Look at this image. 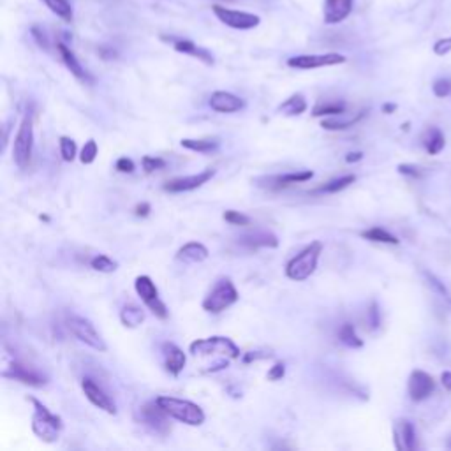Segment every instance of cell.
Returning a JSON list of instances; mask_svg holds the SVG:
<instances>
[{"instance_id": "cell-1", "label": "cell", "mask_w": 451, "mask_h": 451, "mask_svg": "<svg viewBox=\"0 0 451 451\" xmlns=\"http://www.w3.org/2000/svg\"><path fill=\"white\" fill-rule=\"evenodd\" d=\"M189 351L192 358L200 361L203 374H216L224 370L231 361L240 358V348L228 337L198 339L191 344Z\"/></svg>"}, {"instance_id": "cell-2", "label": "cell", "mask_w": 451, "mask_h": 451, "mask_svg": "<svg viewBox=\"0 0 451 451\" xmlns=\"http://www.w3.org/2000/svg\"><path fill=\"white\" fill-rule=\"evenodd\" d=\"M156 400L164 411L168 412L173 419L180 421V423H185L189 427H200V425L204 423V418H207L204 411L198 403L191 402V400L176 399V397L168 395H160Z\"/></svg>"}, {"instance_id": "cell-3", "label": "cell", "mask_w": 451, "mask_h": 451, "mask_svg": "<svg viewBox=\"0 0 451 451\" xmlns=\"http://www.w3.org/2000/svg\"><path fill=\"white\" fill-rule=\"evenodd\" d=\"M30 402L34 403V416H32V432L44 443H56L59 435L64 428L62 418L53 415L41 400L30 397Z\"/></svg>"}, {"instance_id": "cell-4", "label": "cell", "mask_w": 451, "mask_h": 451, "mask_svg": "<svg viewBox=\"0 0 451 451\" xmlns=\"http://www.w3.org/2000/svg\"><path fill=\"white\" fill-rule=\"evenodd\" d=\"M323 252V244L321 242H312L304 251H300L295 258L289 260L286 264V275L296 282H304L307 280L317 268V261Z\"/></svg>"}, {"instance_id": "cell-5", "label": "cell", "mask_w": 451, "mask_h": 451, "mask_svg": "<svg viewBox=\"0 0 451 451\" xmlns=\"http://www.w3.org/2000/svg\"><path fill=\"white\" fill-rule=\"evenodd\" d=\"M238 298L240 295L236 291L235 284L231 282V279L224 277V279L217 280L212 291L208 293L207 298L203 300V311L210 312V314H220L231 305H235Z\"/></svg>"}, {"instance_id": "cell-6", "label": "cell", "mask_w": 451, "mask_h": 451, "mask_svg": "<svg viewBox=\"0 0 451 451\" xmlns=\"http://www.w3.org/2000/svg\"><path fill=\"white\" fill-rule=\"evenodd\" d=\"M34 152V122L32 116L25 115L18 127L17 136H14V145H12V159L17 162L20 169L28 168V164L32 160Z\"/></svg>"}, {"instance_id": "cell-7", "label": "cell", "mask_w": 451, "mask_h": 451, "mask_svg": "<svg viewBox=\"0 0 451 451\" xmlns=\"http://www.w3.org/2000/svg\"><path fill=\"white\" fill-rule=\"evenodd\" d=\"M65 323H67L69 332L76 337L80 342H83L88 348L96 349V351L104 353L106 351V344H104L103 337L99 335V332L96 330V326L92 324V321H88L87 317H81V315L71 314L65 317Z\"/></svg>"}, {"instance_id": "cell-8", "label": "cell", "mask_w": 451, "mask_h": 451, "mask_svg": "<svg viewBox=\"0 0 451 451\" xmlns=\"http://www.w3.org/2000/svg\"><path fill=\"white\" fill-rule=\"evenodd\" d=\"M134 288H136V293L140 295V298L143 300V304L147 305L148 311L152 312L156 317L159 319H168L169 311L168 307L164 305L162 300L159 298V289L154 284V280L148 275H140L134 280Z\"/></svg>"}, {"instance_id": "cell-9", "label": "cell", "mask_w": 451, "mask_h": 451, "mask_svg": "<svg viewBox=\"0 0 451 451\" xmlns=\"http://www.w3.org/2000/svg\"><path fill=\"white\" fill-rule=\"evenodd\" d=\"M212 11L217 20L222 21L226 27L235 28V30H252L261 23V18L258 14H252V12L247 11H236V9L224 8L220 4H213Z\"/></svg>"}, {"instance_id": "cell-10", "label": "cell", "mask_w": 451, "mask_h": 451, "mask_svg": "<svg viewBox=\"0 0 451 451\" xmlns=\"http://www.w3.org/2000/svg\"><path fill=\"white\" fill-rule=\"evenodd\" d=\"M169 418H171V416L160 408L157 400L143 403V406L138 409V419H140L141 423L160 435H166L171 430V427H169Z\"/></svg>"}, {"instance_id": "cell-11", "label": "cell", "mask_w": 451, "mask_h": 451, "mask_svg": "<svg viewBox=\"0 0 451 451\" xmlns=\"http://www.w3.org/2000/svg\"><path fill=\"white\" fill-rule=\"evenodd\" d=\"M346 62V56L340 53H321V55H296L288 60V65L293 69H319V67H332Z\"/></svg>"}, {"instance_id": "cell-12", "label": "cell", "mask_w": 451, "mask_h": 451, "mask_svg": "<svg viewBox=\"0 0 451 451\" xmlns=\"http://www.w3.org/2000/svg\"><path fill=\"white\" fill-rule=\"evenodd\" d=\"M81 390H83L85 397H87L96 408H99L101 411L104 412H108V415H115L116 412L115 402H113L112 397L104 392L103 388H101L92 377H83V381H81Z\"/></svg>"}, {"instance_id": "cell-13", "label": "cell", "mask_w": 451, "mask_h": 451, "mask_svg": "<svg viewBox=\"0 0 451 451\" xmlns=\"http://www.w3.org/2000/svg\"><path fill=\"white\" fill-rule=\"evenodd\" d=\"M213 176H216V169H204V171L198 173V175L180 176V178H173L169 180L168 184H164V191L166 192L196 191V189H200L201 185L208 184Z\"/></svg>"}, {"instance_id": "cell-14", "label": "cell", "mask_w": 451, "mask_h": 451, "mask_svg": "<svg viewBox=\"0 0 451 451\" xmlns=\"http://www.w3.org/2000/svg\"><path fill=\"white\" fill-rule=\"evenodd\" d=\"M435 383L434 377L430 374L423 370H412L411 375H409V383H408V392L411 400L415 402H421V400L428 399L434 392Z\"/></svg>"}, {"instance_id": "cell-15", "label": "cell", "mask_w": 451, "mask_h": 451, "mask_svg": "<svg viewBox=\"0 0 451 451\" xmlns=\"http://www.w3.org/2000/svg\"><path fill=\"white\" fill-rule=\"evenodd\" d=\"M355 0H324L323 20L326 25L342 23L353 12Z\"/></svg>"}, {"instance_id": "cell-16", "label": "cell", "mask_w": 451, "mask_h": 451, "mask_svg": "<svg viewBox=\"0 0 451 451\" xmlns=\"http://www.w3.org/2000/svg\"><path fill=\"white\" fill-rule=\"evenodd\" d=\"M210 108L217 113H236L242 112L245 108V101L242 97L235 96L231 92H224V90H217L210 96Z\"/></svg>"}, {"instance_id": "cell-17", "label": "cell", "mask_w": 451, "mask_h": 451, "mask_svg": "<svg viewBox=\"0 0 451 451\" xmlns=\"http://www.w3.org/2000/svg\"><path fill=\"white\" fill-rule=\"evenodd\" d=\"M2 375L4 377H9V379L20 381V383L28 384V386H44L46 384V377L41 374H37L36 370H30L25 365L17 364V361H12V365L9 367V370H2Z\"/></svg>"}, {"instance_id": "cell-18", "label": "cell", "mask_w": 451, "mask_h": 451, "mask_svg": "<svg viewBox=\"0 0 451 451\" xmlns=\"http://www.w3.org/2000/svg\"><path fill=\"white\" fill-rule=\"evenodd\" d=\"M162 356H164V367L171 375H178L180 372L185 368L187 364V356L178 346L173 342H164L162 344Z\"/></svg>"}, {"instance_id": "cell-19", "label": "cell", "mask_w": 451, "mask_h": 451, "mask_svg": "<svg viewBox=\"0 0 451 451\" xmlns=\"http://www.w3.org/2000/svg\"><path fill=\"white\" fill-rule=\"evenodd\" d=\"M169 41H171L173 48H175L178 53L194 56V59L201 60V62L207 65H213V62H216V59H213L212 53L208 52L207 48H201V46H198V44L192 43V41H189V39H169Z\"/></svg>"}, {"instance_id": "cell-20", "label": "cell", "mask_w": 451, "mask_h": 451, "mask_svg": "<svg viewBox=\"0 0 451 451\" xmlns=\"http://www.w3.org/2000/svg\"><path fill=\"white\" fill-rule=\"evenodd\" d=\"M56 48H59V53L60 56H62V62L65 64V67L71 71V74L74 78H78L80 81H92V78H90V74H88L87 71H85L83 65L80 64V60L76 59V55L71 52V48H69L67 44L64 43H56Z\"/></svg>"}, {"instance_id": "cell-21", "label": "cell", "mask_w": 451, "mask_h": 451, "mask_svg": "<svg viewBox=\"0 0 451 451\" xmlns=\"http://www.w3.org/2000/svg\"><path fill=\"white\" fill-rule=\"evenodd\" d=\"M393 435H395V446L399 450L411 451L416 448V430L408 419H400L393 430Z\"/></svg>"}, {"instance_id": "cell-22", "label": "cell", "mask_w": 451, "mask_h": 451, "mask_svg": "<svg viewBox=\"0 0 451 451\" xmlns=\"http://www.w3.org/2000/svg\"><path fill=\"white\" fill-rule=\"evenodd\" d=\"M208 249L200 242H189L184 247H180L176 252V260L182 263H203L208 260Z\"/></svg>"}, {"instance_id": "cell-23", "label": "cell", "mask_w": 451, "mask_h": 451, "mask_svg": "<svg viewBox=\"0 0 451 451\" xmlns=\"http://www.w3.org/2000/svg\"><path fill=\"white\" fill-rule=\"evenodd\" d=\"M242 244L249 249H258V247H270L275 249L279 247V238L270 231H255L251 235L242 236Z\"/></svg>"}, {"instance_id": "cell-24", "label": "cell", "mask_w": 451, "mask_h": 451, "mask_svg": "<svg viewBox=\"0 0 451 451\" xmlns=\"http://www.w3.org/2000/svg\"><path fill=\"white\" fill-rule=\"evenodd\" d=\"M314 176V173L311 169H305V171H295V173H284V175L273 176L270 178V182L275 184V187H288V185L293 184H304V182H308V180Z\"/></svg>"}, {"instance_id": "cell-25", "label": "cell", "mask_w": 451, "mask_h": 451, "mask_svg": "<svg viewBox=\"0 0 451 451\" xmlns=\"http://www.w3.org/2000/svg\"><path fill=\"white\" fill-rule=\"evenodd\" d=\"M305 109H307V101H305L302 94H295V96L289 97L288 101H284L279 106V112L288 116H298L305 113Z\"/></svg>"}, {"instance_id": "cell-26", "label": "cell", "mask_w": 451, "mask_h": 451, "mask_svg": "<svg viewBox=\"0 0 451 451\" xmlns=\"http://www.w3.org/2000/svg\"><path fill=\"white\" fill-rule=\"evenodd\" d=\"M120 321L127 328H138L145 321V311L138 305H127L120 312Z\"/></svg>"}, {"instance_id": "cell-27", "label": "cell", "mask_w": 451, "mask_h": 451, "mask_svg": "<svg viewBox=\"0 0 451 451\" xmlns=\"http://www.w3.org/2000/svg\"><path fill=\"white\" fill-rule=\"evenodd\" d=\"M43 4L56 14L60 20L67 21L71 23L72 18H74V12H72V6L69 4V0H43Z\"/></svg>"}, {"instance_id": "cell-28", "label": "cell", "mask_w": 451, "mask_h": 451, "mask_svg": "<svg viewBox=\"0 0 451 451\" xmlns=\"http://www.w3.org/2000/svg\"><path fill=\"white\" fill-rule=\"evenodd\" d=\"M423 145L430 156H437L444 148V136L443 132L437 127H430L423 136Z\"/></svg>"}, {"instance_id": "cell-29", "label": "cell", "mask_w": 451, "mask_h": 451, "mask_svg": "<svg viewBox=\"0 0 451 451\" xmlns=\"http://www.w3.org/2000/svg\"><path fill=\"white\" fill-rule=\"evenodd\" d=\"M180 145L198 154H212L219 148V141L217 140H191V138H185V140L180 141Z\"/></svg>"}, {"instance_id": "cell-30", "label": "cell", "mask_w": 451, "mask_h": 451, "mask_svg": "<svg viewBox=\"0 0 451 451\" xmlns=\"http://www.w3.org/2000/svg\"><path fill=\"white\" fill-rule=\"evenodd\" d=\"M339 339H340V342L346 344L348 348H353V349L364 348V340L359 339L358 333H356V330H355V326H353L351 323L342 324V328L339 330Z\"/></svg>"}, {"instance_id": "cell-31", "label": "cell", "mask_w": 451, "mask_h": 451, "mask_svg": "<svg viewBox=\"0 0 451 451\" xmlns=\"http://www.w3.org/2000/svg\"><path fill=\"white\" fill-rule=\"evenodd\" d=\"M344 113H346V103H342V101L317 104V106L312 109V115L314 116H340L344 115Z\"/></svg>"}, {"instance_id": "cell-32", "label": "cell", "mask_w": 451, "mask_h": 451, "mask_svg": "<svg viewBox=\"0 0 451 451\" xmlns=\"http://www.w3.org/2000/svg\"><path fill=\"white\" fill-rule=\"evenodd\" d=\"M364 116H365V112L358 113V115L353 116V118H349V120H339L333 116V118L323 120V122H321V127L326 129V131H344V129H349V127H353L355 124H358L359 120L364 118Z\"/></svg>"}, {"instance_id": "cell-33", "label": "cell", "mask_w": 451, "mask_h": 451, "mask_svg": "<svg viewBox=\"0 0 451 451\" xmlns=\"http://www.w3.org/2000/svg\"><path fill=\"white\" fill-rule=\"evenodd\" d=\"M365 240H370V242H377V244H390V245H397L399 244V238L392 233H388L386 229L383 228H370L367 231L361 233Z\"/></svg>"}, {"instance_id": "cell-34", "label": "cell", "mask_w": 451, "mask_h": 451, "mask_svg": "<svg viewBox=\"0 0 451 451\" xmlns=\"http://www.w3.org/2000/svg\"><path fill=\"white\" fill-rule=\"evenodd\" d=\"M355 182H356V176L355 175L340 176V178L330 180L328 184L321 185L319 189H315V192H326V194H335V192L344 191V189H346V187H349V185H351V184H355Z\"/></svg>"}, {"instance_id": "cell-35", "label": "cell", "mask_w": 451, "mask_h": 451, "mask_svg": "<svg viewBox=\"0 0 451 451\" xmlns=\"http://www.w3.org/2000/svg\"><path fill=\"white\" fill-rule=\"evenodd\" d=\"M90 266H92L96 272L113 273L116 268H118V263L113 261L112 258H108L106 254H99V255H96V258H92V261H90Z\"/></svg>"}, {"instance_id": "cell-36", "label": "cell", "mask_w": 451, "mask_h": 451, "mask_svg": "<svg viewBox=\"0 0 451 451\" xmlns=\"http://www.w3.org/2000/svg\"><path fill=\"white\" fill-rule=\"evenodd\" d=\"M59 147H60V156L65 162H72V160L76 159V143L74 140L67 136H62L59 140Z\"/></svg>"}, {"instance_id": "cell-37", "label": "cell", "mask_w": 451, "mask_h": 451, "mask_svg": "<svg viewBox=\"0 0 451 451\" xmlns=\"http://www.w3.org/2000/svg\"><path fill=\"white\" fill-rule=\"evenodd\" d=\"M97 154H99V148H97V143L94 140H88L87 143L83 145L80 152V160L83 164H92L94 160L97 159Z\"/></svg>"}, {"instance_id": "cell-38", "label": "cell", "mask_w": 451, "mask_h": 451, "mask_svg": "<svg viewBox=\"0 0 451 451\" xmlns=\"http://www.w3.org/2000/svg\"><path fill=\"white\" fill-rule=\"evenodd\" d=\"M141 164H143L145 173H156L159 169L166 168V160L160 159V157H152V156H145L141 159Z\"/></svg>"}, {"instance_id": "cell-39", "label": "cell", "mask_w": 451, "mask_h": 451, "mask_svg": "<svg viewBox=\"0 0 451 451\" xmlns=\"http://www.w3.org/2000/svg\"><path fill=\"white\" fill-rule=\"evenodd\" d=\"M222 217L226 222L233 224V226H249L251 224V219L245 213L236 212V210H226Z\"/></svg>"}, {"instance_id": "cell-40", "label": "cell", "mask_w": 451, "mask_h": 451, "mask_svg": "<svg viewBox=\"0 0 451 451\" xmlns=\"http://www.w3.org/2000/svg\"><path fill=\"white\" fill-rule=\"evenodd\" d=\"M432 90L437 97H448L451 94V81L448 78H439L432 85Z\"/></svg>"}, {"instance_id": "cell-41", "label": "cell", "mask_w": 451, "mask_h": 451, "mask_svg": "<svg viewBox=\"0 0 451 451\" xmlns=\"http://www.w3.org/2000/svg\"><path fill=\"white\" fill-rule=\"evenodd\" d=\"M450 52H451V36L450 37H443V39H439L437 43L434 44V53H435V55L444 56V55H448Z\"/></svg>"}, {"instance_id": "cell-42", "label": "cell", "mask_w": 451, "mask_h": 451, "mask_svg": "<svg viewBox=\"0 0 451 451\" xmlns=\"http://www.w3.org/2000/svg\"><path fill=\"white\" fill-rule=\"evenodd\" d=\"M115 168L116 171L120 173H132L134 169H136V166H134L132 159H129V157H120V159L116 160Z\"/></svg>"}, {"instance_id": "cell-43", "label": "cell", "mask_w": 451, "mask_h": 451, "mask_svg": "<svg viewBox=\"0 0 451 451\" xmlns=\"http://www.w3.org/2000/svg\"><path fill=\"white\" fill-rule=\"evenodd\" d=\"M286 375V365L284 364H275L270 370H268L266 377L268 381H280Z\"/></svg>"}, {"instance_id": "cell-44", "label": "cell", "mask_w": 451, "mask_h": 451, "mask_svg": "<svg viewBox=\"0 0 451 451\" xmlns=\"http://www.w3.org/2000/svg\"><path fill=\"white\" fill-rule=\"evenodd\" d=\"M399 173H402V175L412 176V178H418V176H421V171H419V168H416V166H412V164H400Z\"/></svg>"}, {"instance_id": "cell-45", "label": "cell", "mask_w": 451, "mask_h": 451, "mask_svg": "<svg viewBox=\"0 0 451 451\" xmlns=\"http://www.w3.org/2000/svg\"><path fill=\"white\" fill-rule=\"evenodd\" d=\"M32 36L34 39L37 41V44H39L41 48L48 50V39H46V34H44L39 27H32Z\"/></svg>"}, {"instance_id": "cell-46", "label": "cell", "mask_w": 451, "mask_h": 451, "mask_svg": "<svg viewBox=\"0 0 451 451\" xmlns=\"http://www.w3.org/2000/svg\"><path fill=\"white\" fill-rule=\"evenodd\" d=\"M368 319H370V326L377 328L381 324V319H379V311H377V304H372L370 311H368Z\"/></svg>"}, {"instance_id": "cell-47", "label": "cell", "mask_w": 451, "mask_h": 451, "mask_svg": "<svg viewBox=\"0 0 451 451\" xmlns=\"http://www.w3.org/2000/svg\"><path fill=\"white\" fill-rule=\"evenodd\" d=\"M150 210H152V208H150V204L140 203L136 208H134V213H136L138 217H147L148 213H150Z\"/></svg>"}, {"instance_id": "cell-48", "label": "cell", "mask_w": 451, "mask_h": 451, "mask_svg": "<svg viewBox=\"0 0 451 451\" xmlns=\"http://www.w3.org/2000/svg\"><path fill=\"white\" fill-rule=\"evenodd\" d=\"M441 381H443L444 388L451 392V372H443V375H441Z\"/></svg>"}, {"instance_id": "cell-49", "label": "cell", "mask_w": 451, "mask_h": 451, "mask_svg": "<svg viewBox=\"0 0 451 451\" xmlns=\"http://www.w3.org/2000/svg\"><path fill=\"white\" fill-rule=\"evenodd\" d=\"M364 159V154L361 152H353V154H349L348 157H346V160H348V162H358V160H361Z\"/></svg>"}, {"instance_id": "cell-50", "label": "cell", "mask_w": 451, "mask_h": 451, "mask_svg": "<svg viewBox=\"0 0 451 451\" xmlns=\"http://www.w3.org/2000/svg\"><path fill=\"white\" fill-rule=\"evenodd\" d=\"M270 355H258V353H252V355H247L244 358L245 364H249V361H252V359H261V358H268Z\"/></svg>"}, {"instance_id": "cell-51", "label": "cell", "mask_w": 451, "mask_h": 451, "mask_svg": "<svg viewBox=\"0 0 451 451\" xmlns=\"http://www.w3.org/2000/svg\"><path fill=\"white\" fill-rule=\"evenodd\" d=\"M395 109H397L395 104H384V106H383V112L384 113H393V112H395Z\"/></svg>"}]
</instances>
